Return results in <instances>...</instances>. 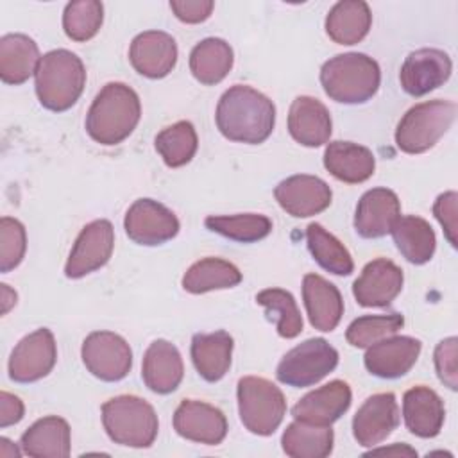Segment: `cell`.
<instances>
[{"mask_svg":"<svg viewBox=\"0 0 458 458\" xmlns=\"http://www.w3.org/2000/svg\"><path fill=\"white\" fill-rule=\"evenodd\" d=\"M215 120L218 131L227 140L258 145L274 131L276 106L258 89L234 84L220 97Z\"/></svg>","mask_w":458,"mask_h":458,"instance_id":"6da1fadb","label":"cell"},{"mask_svg":"<svg viewBox=\"0 0 458 458\" xmlns=\"http://www.w3.org/2000/svg\"><path fill=\"white\" fill-rule=\"evenodd\" d=\"M141 116L138 93L123 82H107L86 114V132L100 145H118L136 129Z\"/></svg>","mask_w":458,"mask_h":458,"instance_id":"7a4b0ae2","label":"cell"},{"mask_svg":"<svg viewBox=\"0 0 458 458\" xmlns=\"http://www.w3.org/2000/svg\"><path fill=\"white\" fill-rule=\"evenodd\" d=\"M34 79L39 104L50 111L61 113L70 109L82 95L86 68L77 54L57 48L39 59Z\"/></svg>","mask_w":458,"mask_h":458,"instance_id":"3957f363","label":"cell"},{"mask_svg":"<svg viewBox=\"0 0 458 458\" xmlns=\"http://www.w3.org/2000/svg\"><path fill=\"white\" fill-rule=\"evenodd\" d=\"M320 84L326 95L335 102L363 104L379 89L381 70L379 64L365 54H338L322 64Z\"/></svg>","mask_w":458,"mask_h":458,"instance_id":"277c9868","label":"cell"},{"mask_svg":"<svg viewBox=\"0 0 458 458\" xmlns=\"http://www.w3.org/2000/svg\"><path fill=\"white\" fill-rule=\"evenodd\" d=\"M102 424L107 437L127 447H150L159 420L152 404L138 395H116L102 404Z\"/></svg>","mask_w":458,"mask_h":458,"instance_id":"5b68a950","label":"cell"},{"mask_svg":"<svg viewBox=\"0 0 458 458\" xmlns=\"http://www.w3.org/2000/svg\"><path fill=\"white\" fill-rule=\"evenodd\" d=\"M456 116L451 100H428L410 107L395 129V145L406 154H422L449 131Z\"/></svg>","mask_w":458,"mask_h":458,"instance_id":"8992f818","label":"cell"},{"mask_svg":"<svg viewBox=\"0 0 458 458\" xmlns=\"http://www.w3.org/2000/svg\"><path fill=\"white\" fill-rule=\"evenodd\" d=\"M242 424L254 435L268 437L286 415V399L279 386L258 376H245L236 388Z\"/></svg>","mask_w":458,"mask_h":458,"instance_id":"52a82bcc","label":"cell"},{"mask_svg":"<svg viewBox=\"0 0 458 458\" xmlns=\"http://www.w3.org/2000/svg\"><path fill=\"white\" fill-rule=\"evenodd\" d=\"M338 365V351L324 338H308L290 349L276 369V377L288 386L304 388L318 383Z\"/></svg>","mask_w":458,"mask_h":458,"instance_id":"ba28073f","label":"cell"},{"mask_svg":"<svg viewBox=\"0 0 458 458\" xmlns=\"http://www.w3.org/2000/svg\"><path fill=\"white\" fill-rule=\"evenodd\" d=\"M86 369L102 381H120L132 367V351L125 338L113 331L89 333L81 349Z\"/></svg>","mask_w":458,"mask_h":458,"instance_id":"9c48e42d","label":"cell"},{"mask_svg":"<svg viewBox=\"0 0 458 458\" xmlns=\"http://www.w3.org/2000/svg\"><path fill=\"white\" fill-rule=\"evenodd\" d=\"M179 218L165 204L152 199H138L123 218L127 236L138 245H161L179 233Z\"/></svg>","mask_w":458,"mask_h":458,"instance_id":"30bf717a","label":"cell"},{"mask_svg":"<svg viewBox=\"0 0 458 458\" xmlns=\"http://www.w3.org/2000/svg\"><path fill=\"white\" fill-rule=\"evenodd\" d=\"M114 247V229L106 218L89 222L79 233L68 261L64 265V276L70 279H81L98 268H102Z\"/></svg>","mask_w":458,"mask_h":458,"instance_id":"8fae6325","label":"cell"},{"mask_svg":"<svg viewBox=\"0 0 458 458\" xmlns=\"http://www.w3.org/2000/svg\"><path fill=\"white\" fill-rule=\"evenodd\" d=\"M57 361V347L50 329L41 327L23 336L11 352L9 377L16 383H34L54 369Z\"/></svg>","mask_w":458,"mask_h":458,"instance_id":"7c38bea8","label":"cell"},{"mask_svg":"<svg viewBox=\"0 0 458 458\" xmlns=\"http://www.w3.org/2000/svg\"><path fill=\"white\" fill-rule=\"evenodd\" d=\"M277 204L295 218H306L329 208L333 191L326 181L317 175L297 174L283 179L274 188Z\"/></svg>","mask_w":458,"mask_h":458,"instance_id":"4fadbf2b","label":"cell"},{"mask_svg":"<svg viewBox=\"0 0 458 458\" xmlns=\"http://www.w3.org/2000/svg\"><path fill=\"white\" fill-rule=\"evenodd\" d=\"M453 72L451 57L440 48H419L406 55L399 81L411 97H422L442 86Z\"/></svg>","mask_w":458,"mask_h":458,"instance_id":"5bb4252c","label":"cell"},{"mask_svg":"<svg viewBox=\"0 0 458 458\" xmlns=\"http://www.w3.org/2000/svg\"><path fill=\"white\" fill-rule=\"evenodd\" d=\"M403 270L386 258L369 261L352 283V295L363 308H386L403 290Z\"/></svg>","mask_w":458,"mask_h":458,"instance_id":"9a60e30c","label":"cell"},{"mask_svg":"<svg viewBox=\"0 0 458 458\" xmlns=\"http://www.w3.org/2000/svg\"><path fill=\"white\" fill-rule=\"evenodd\" d=\"M174 429L186 440L216 445L227 435V419L218 408L208 403L184 399L175 408Z\"/></svg>","mask_w":458,"mask_h":458,"instance_id":"2e32d148","label":"cell"},{"mask_svg":"<svg viewBox=\"0 0 458 458\" xmlns=\"http://www.w3.org/2000/svg\"><path fill=\"white\" fill-rule=\"evenodd\" d=\"M399 424V406L392 392L370 395L352 419V435L363 447L381 444Z\"/></svg>","mask_w":458,"mask_h":458,"instance_id":"e0dca14e","label":"cell"},{"mask_svg":"<svg viewBox=\"0 0 458 458\" xmlns=\"http://www.w3.org/2000/svg\"><path fill=\"white\" fill-rule=\"evenodd\" d=\"M420 342L413 336H388L370 347L363 356L365 369L381 379H395L410 372L420 354Z\"/></svg>","mask_w":458,"mask_h":458,"instance_id":"ac0fdd59","label":"cell"},{"mask_svg":"<svg viewBox=\"0 0 458 458\" xmlns=\"http://www.w3.org/2000/svg\"><path fill=\"white\" fill-rule=\"evenodd\" d=\"M132 68L148 79L166 77L177 63V43L163 30H145L129 47Z\"/></svg>","mask_w":458,"mask_h":458,"instance_id":"d6986e66","label":"cell"},{"mask_svg":"<svg viewBox=\"0 0 458 458\" xmlns=\"http://www.w3.org/2000/svg\"><path fill=\"white\" fill-rule=\"evenodd\" d=\"M351 401L352 394L349 385L342 379H333L299 399L292 408V415L295 420L331 426L349 410Z\"/></svg>","mask_w":458,"mask_h":458,"instance_id":"ffe728a7","label":"cell"},{"mask_svg":"<svg viewBox=\"0 0 458 458\" xmlns=\"http://www.w3.org/2000/svg\"><path fill=\"white\" fill-rule=\"evenodd\" d=\"M399 216V197L388 188H372L358 200L354 229L361 238H381L392 231Z\"/></svg>","mask_w":458,"mask_h":458,"instance_id":"44dd1931","label":"cell"},{"mask_svg":"<svg viewBox=\"0 0 458 458\" xmlns=\"http://www.w3.org/2000/svg\"><path fill=\"white\" fill-rule=\"evenodd\" d=\"M184 376L181 352L168 340H154L143 354L141 377L148 390L156 394L174 392Z\"/></svg>","mask_w":458,"mask_h":458,"instance_id":"7402d4cb","label":"cell"},{"mask_svg":"<svg viewBox=\"0 0 458 458\" xmlns=\"http://www.w3.org/2000/svg\"><path fill=\"white\" fill-rule=\"evenodd\" d=\"M302 301L310 324L324 333L333 331L344 315L340 290L318 274H306L302 279Z\"/></svg>","mask_w":458,"mask_h":458,"instance_id":"603a6c76","label":"cell"},{"mask_svg":"<svg viewBox=\"0 0 458 458\" xmlns=\"http://www.w3.org/2000/svg\"><path fill=\"white\" fill-rule=\"evenodd\" d=\"M331 114L327 107L313 97H297L288 113V132L304 147H320L331 136Z\"/></svg>","mask_w":458,"mask_h":458,"instance_id":"cb8c5ba5","label":"cell"},{"mask_svg":"<svg viewBox=\"0 0 458 458\" xmlns=\"http://www.w3.org/2000/svg\"><path fill=\"white\" fill-rule=\"evenodd\" d=\"M403 417L410 433L420 438H433L444 424V401L429 386H413L403 395Z\"/></svg>","mask_w":458,"mask_h":458,"instance_id":"d4e9b609","label":"cell"},{"mask_svg":"<svg viewBox=\"0 0 458 458\" xmlns=\"http://www.w3.org/2000/svg\"><path fill=\"white\" fill-rule=\"evenodd\" d=\"M324 166L338 181L358 184L367 181L376 168L370 148L352 141H331L324 150Z\"/></svg>","mask_w":458,"mask_h":458,"instance_id":"484cf974","label":"cell"},{"mask_svg":"<svg viewBox=\"0 0 458 458\" xmlns=\"http://www.w3.org/2000/svg\"><path fill=\"white\" fill-rule=\"evenodd\" d=\"M70 442V426L57 415L38 419L20 438L23 454L32 458H66Z\"/></svg>","mask_w":458,"mask_h":458,"instance_id":"4316f807","label":"cell"},{"mask_svg":"<svg viewBox=\"0 0 458 458\" xmlns=\"http://www.w3.org/2000/svg\"><path fill=\"white\" fill-rule=\"evenodd\" d=\"M233 336L227 331L197 333L191 338V361L199 376L209 383L220 381L229 367L233 356Z\"/></svg>","mask_w":458,"mask_h":458,"instance_id":"83f0119b","label":"cell"},{"mask_svg":"<svg viewBox=\"0 0 458 458\" xmlns=\"http://www.w3.org/2000/svg\"><path fill=\"white\" fill-rule=\"evenodd\" d=\"M372 13L363 0L336 2L326 16V32L338 45H356L370 30Z\"/></svg>","mask_w":458,"mask_h":458,"instance_id":"f1b7e54d","label":"cell"},{"mask_svg":"<svg viewBox=\"0 0 458 458\" xmlns=\"http://www.w3.org/2000/svg\"><path fill=\"white\" fill-rule=\"evenodd\" d=\"M39 50L27 34H5L0 38V79L5 84H23L36 73Z\"/></svg>","mask_w":458,"mask_h":458,"instance_id":"f546056e","label":"cell"},{"mask_svg":"<svg viewBox=\"0 0 458 458\" xmlns=\"http://www.w3.org/2000/svg\"><path fill=\"white\" fill-rule=\"evenodd\" d=\"M390 233L394 236V243L406 261L413 265H424L433 258L437 236L429 222L422 216H399Z\"/></svg>","mask_w":458,"mask_h":458,"instance_id":"4dcf8cb0","label":"cell"},{"mask_svg":"<svg viewBox=\"0 0 458 458\" xmlns=\"http://www.w3.org/2000/svg\"><path fill=\"white\" fill-rule=\"evenodd\" d=\"M233 48L220 38H206L190 52V72L206 86L218 84L233 68Z\"/></svg>","mask_w":458,"mask_h":458,"instance_id":"1f68e13d","label":"cell"},{"mask_svg":"<svg viewBox=\"0 0 458 458\" xmlns=\"http://www.w3.org/2000/svg\"><path fill=\"white\" fill-rule=\"evenodd\" d=\"M335 433L331 426H317L302 420H293L286 426L281 445L292 458H326L333 451Z\"/></svg>","mask_w":458,"mask_h":458,"instance_id":"d6a6232c","label":"cell"},{"mask_svg":"<svg viewBox=\"0 0 458 458\" xmlns=\"http://www.w3.org/2000/svg\"><path fill=\"white\" fill-rule=\"evenodd\" d=\"M242 281V272L220 258H204L195 261L182 276V288L190 293H206L211 290L233 288Z\"/></svg>","mask_w":458,"mask_h":458,"instance_id":"836d02e7","label":"cell"},{"mask_svg":"<svg viewBox=\"0 0 458 458\" xmlns=\"http://www.w3.org/2000/svg\"><path fill=\"white\" fill-rule=\"evenodd\" d=\"M306 243L313 259L335 276H349L354 270V261L344 243L326 231L320 224L311 222L306 227Z\"/></svg>","mask_w":458,"mask_h":458,"instance_id":"e575fe53","label":"cell"},{"mask_svg":"<svg viewBox=\"0 0 458 458\" xmlns=\"http://www.w3.org/2000/svg\"><path fill=\"white\" fill-rule=\"evenodd\" d=\"M157 154L170 168H179L190 163L197 152L199 138L191 122L181 120L165 127L154 140Z\"/></svg>","mask_w":458,"mask_h":458,"instance_id":"d590c367","label":"cell"},{"mask_svg":"<svg viewBox=\"0 0 458 458\" xmlns=\"http://www.w3.org/2000/svg\"><path fill=\"white\" fill-rule=\"evenodd\" d=\"M204 224L209 231L240 243L263 240L272 231V220L259 213L211 215L204 220Z\"/></svg>","mask_w":458,"mask_h":458,"instance_id":"8d00e7d4","label":"cell"},{"mask_svg":"<svg viewBox=\"0 0 458 458\" xmlns=\"http://www.w3.org/2000/svg\"><path fill=\"white\" fill-rule=\"evenodd\" d=\"M256 302L276 317L277 333L283 338H295L302 331V317L293 295L283 288H267L256 295Z\"/></svg>","mask_w":458,"mask_h":458,"instance_id":"74e56055","label":"cell"},{"mask_svg":"<svg viewBox=\"0 0 458 458\" xmlns=\"http://www.w3.org/2000/svg\"><path fill=\"white\" fill-rule=\"evenodd\" d=\"M404 326V317L401 313L388 315H363L354 318L347 331L345 338L352 347L367 349L372 344L395 335Z\"/></svg>","mask_w":458,"mask_h":458,"instance_id":"f35d334b","label":"cell"},{"mask_svg":"<svg viewBox=\"0 0 458 458\" xmlns=\"http://www.w3.org/2000/svg\"><path fill=\"white\" fill-rule=\"evenodd\" d=\"M104 5L98 0H77L70 2L63 13L64 34L73 41L91 39L102 27Z\"/></svg>","mask_w":458,"mask_h":458,"instance_id":"ab89813d","label":"cell"},{"mask_svg":"<svg viewBox=\"0 0 458 458\" xmlns=\"http://www.w3.org/2000/svg\"><path fill=\"white\" fill-rule=\"evenodd\" d=\"M27 250V233L20 220L2 216L0 220V272L16 268Z\"/></svg>","mask_w":458,"mask_h":458,"instance_id":"60d3db41","label":"cell"},{"mask_svg":"<svg viewBox=\"0 0 458 458\" xmlns=\"http://www.w3.org/2000/svg\"><path fill=\"white\" fill-rule=\"evenodd\" d=\"M456 336L444 338L435 347V369L438 374V379L449 386L451 390L458 388V372H456Z\"/></svg>","mask_w":458,"mask_h":458,"instance_id":"b9f144b4","label":"cell"},{"mask_svg":"<svg viewBox=\"0 0 458 458\" xmlns=\"http://www.w3.org/2000/svg\"><path fill=\"white\" fill-rule=\"evenodd\" d=\"M456 191H445L433 204V215L444 227V234L453 247H456Z\"/></svg>","mask_w":458,"mask_h":458,"instance_id":"7bdbcfd3","label":"cell"},{"mask_svg":"<svg viewBox=\"0 0 458 458\" xmlns=\"http://www.w3.org/2000/svg\"><path fill=\"white\" fill-rule=\"evenodd\" d=\"M215 4L211 0H172L170 9L184 23H200L211 16Z\"/></svg>","mask_w":458,"mask_h":458,"instance_id":"ee69618b","label":"cell"},{"mask_svg":"<svg viewBox=\"0 0 458 458\" xmlns=\"http://www.w3.org/2000/svg\"><path fill=\"white\" fill-rule=\"evenodd\" d=\"M25 406L20 397L2 390L0 392V428L13 426L23 419Z\"/></svg>","mask_w":458,"mask_h":458,"instance_id":"f6af8a7d","label":"cell"},{"mask_svg":"<svg viewBox=\"0 0 458 458\" xmlns=\"http://www.w3.org/2000/svg\"><path fill=\"white\" fill-rule=\"evenodd\" d=\"M367 454H394V456H417V451L406 444H394L392 447L372 449Z\"/></svg>","mask_w":458,"mask_h":458,"instance_id":"bcb514c9","label":"cell"},{"mask_svg":"<svg viewBox=\"0 0 458 458\" xmlns=\"http://www.w3.org/2000/svg\"><path fill=\"white\" fill-rule=\"evenodd\" d=\"M2 286V313L5 315L9 310H11V306H14L16 304V292H13L11 288H9V284H0Z\"/></svg>","mask_w":458,"mask_h":458,"instance_id":"7dc6e473","label":"cell"},{"mask_svg":"<svg viewBox=\"0 0 458 458\" xmlns=\"http://www.w3.org/2000/svg\"><path fill=\"white\" fill-rule=\"evenodd\" d=\"M21 453L18 451V447L5 437L0 438V456L4 458H18Z\"/></svg>","mask_w":458,"mask_h":458,"instance_id":"c3c4849f","label":"cell"}]
</instances>
